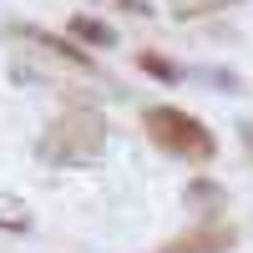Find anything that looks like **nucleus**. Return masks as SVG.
Returning <instances> with one entry per match:
<instances>
[{
  "mask_svg": "<svg viewBox=\"0 0 253 253\" xmlns=\"http://www.w3.org/2000/svg\"><path fill=\"white\" fill-rule=\"evenodd\" d=\"M147 137H152L162 152H172L182 162H198V167H208L218 157V137L208 132V122L182 112V107H152L147 112Z\"/></svg>",
  "mask_w": 253,
  "mask_h": 253,
  "instance_id": "nucleus-1",
  "label": "nucleus"
},
{
  "mask_svg": "<svg viewBox=\"0 0 253 253\" xmlns=\"http://www.w3.org/2000/svg\"><path fill=\"white\" fill-rule=\"evenodd\" d=\"M233 243H238V233L233 228H193V233H182V238H172V243H162L157 253H233Z\"/></svg>",
  "mask_w": 253,
  "mask_h": 253,
  "instance_id": "nucleus-2",
  "label": "nucleus"
},
{
  "mask_svg": "<svg viewBox=\"0 0 253 253\" xmlns=\"http://www.w3.org/2000/svg\"><path fill=\"white\" fill-rule=\"evenodd\" d=\"M187 203H193V208H208V218H213V213H228V193H223L218 182H208V177H198L193 187H187Z\"/></svg>",
  "mask_w": 253,
  "mask_h": 253,
  "instance_id": "nucleus-3",
  "label": "nucleus"
},
{
  "mask_svg": "<svg viewBox=\"0 0 253 253\" xmlns=\"http://www.w3.org/2000/svg\"><path fill=\"white\" fill-rule=\"evenodd\" d=\"M71 36H81L86 46H112V26H101V20H91V15H71Z\"/></svg>",
  "mask_w": 253,
  "mask_h": 253,
  "instance_id": "nucleus-4",
  "label": "nucleus"
},
{
  "mask_svg": "<svg viewBox=\"0 0 253 253\" xmlns=\"http://www.w3.org/2000/svg\"><path fill=\"white\" fill-rule=\"evenodd\" d=\"M137 66H142L147 76H157V81H182V71H177L167 56H157V51H142V56H137Z\"/></svg>",
  "mask_w": 253,
  "mask_h": 253,
  "instance_id": "nucleus-5",
  "label": "nucleus"
},
{
  "mask_svg": "<svg viewBox=\"0 0 253 253\" xmlns=\"http://www.w3.org/2000/svg\"><path fill=\"white\" fill-rule=\"evenodd\" d=\"M243 142H248V152H253V122H243Z\"/></svg>",
  "mask_w": 253,
  "mask_h": 253,
  "instance_id": "nucleus-6",
  "label": "nucleus"
}]
</instances>
